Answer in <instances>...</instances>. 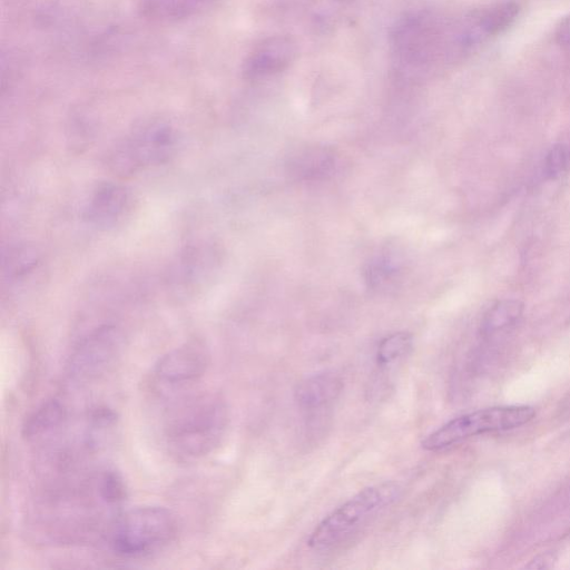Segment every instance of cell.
Instances as JSON below:
<instances>
[{"mask_svg": "<svg viewBox=\"0 0 570 570\" xmlns=\"http://www.w3.org/2000/svg\"><path fill=\"white\" fill-rule=\"evenodd\" d=\"M535 411L529 405L492 406L462 414L430 433L422 448L438 451L488 432L507 431L529 423Z\"/></svg>", "mask_w": 570, "mask_h": 570, "instance_id": "4", "label": "cell"}, {"mask_svg": "<svg viewBox=\"0 0 570 570\" xmlns=\"http://www.w3.org/2000/svg\"><path fill=\"white\" fill-rule=\"evenodd\" d=\"M352 0H315L313 19L321 27L333 26L351 4Z\"/></svg>", "mask_w": 570, "mask_h": 570, "instance_id": "19", "label": "cell"}, {"mask_svg": "<svg viewBox=\"0 0 570 570\" xmlns=\"http://www.w3.org/2000/svg\"><path fill=\"white\" fill-rule=\"evenodd\" d=\"M177 534L178 521L170 510L159 505H141L119 512L105 537L115 554L137 559L164 550Z\"/></svg>", "mask_w": 570, "mask_h": 570, "instance_id": "2", "label": "cell"}, {"mask_svg": "<svg viewBox=\"0 0 570 570\" xmlns=\"http://www.w3.org/2000/svg\"><path fill=\"white\" fill-rule=\"evenodd\" d=\"M122 337L114 325H101L85 335L72 348L66 374L77 384L96 381L108 373L119 358Z\"/></svg>", "mask_w": 570, "mask_h": 570, "instance_id": "6", "label": "cell"}, {"mask_svg": "<svg viewBox=\"0 0 570 570\" xmlns=\"http://www.w3.org/2000/svg\"><path fill=\"white\" fill-rule=\"evenodd\" d=\"M395 482L367 487L327 514L312 531L307 544L315 551L331 550L401 497Z\"/></svg>", "mask_w": 570, "mask_h": 570, "instance_id": "3", "label": "cell"}, {"mask_svg": "<svg viewBox=\"0 0 570 570\" xmlns=\"http://www.w3.org/2000/svg\"><path fill=\"white\" fill-rule=\"evenodd\" d=\"M132 204V194L125 185L101 183L89 197L83 217L96 227H114L128 216Z\"/></svg>", "mask_w": 570, "mask_h": 570, "instance_id": "9", "label": "cell"}, {"mask_svg": "<svg viewBox=\"0 0 570 570\" xmlns=\"http://www.w3.org/2000/svg\"><path fill=\"white\" fill-rule=\"evenodd\" d=\"M342 391V379L333 372H323L307 376L297 383L294 399L301 410L314 413L332 405Z\"/></svg>", "mask_w": 570, "mask_h": 570, "instance_id": "12", "label": "cell"}, {"mask_svg": "<svg viewBox=\"0 0 570 570\" xmlns=\"http://www.w3.org/2000/svg\"><path fill=\"white\" fill-rule=\"evenodd\" d=\"M178 138L171 126L161 121L145 124L119 142L108 157V166L120 176L168 161L176 153Z\"/></svg>", "mask_w": 570, "mask_h": 570, "instance_id": "5", "label": "cell"}, {"mask_svg": "<svg viewBox=\"0 0 570 570\" xmlns=\"http://www.w3.org/2000/svg\"><path fill=\"white\" fill-rule=\"evenodd\" d=\"M436 21L428 13L402 18L392 31V46L397 59L407 67L423 68L432 62L440 48Z\"/></svg>", "mask_w": 570, "mask_h": 570, "instance_id": "7", "label": "cell"}, {"mask_svg": "<svg viewBox=\"0 0 570 570\" xmlns=\"http://www.w3.org/2000/svg\"><path fill=\"white\" fill-rule=\"evenodd\" d=\"M554 39L562 47H570V13L564 16L554 30Z\"/></svg>", "mask_w": 570, "mask_h": 570, "instance_id": "20", "label": "cell"}, {"mask_svg": "<svg viewBox=\"0 0 570 570\" xmlns=\"http://www.w3.org/2000/svg\"><path fill=\"white\" fill-rule=\"evenodd\" d=\"M546 171L550 177L570 171V128L550 149L546 159Z\"/></svg>", "mask_w": 570, "mask_h": 570, "instance_id": "18", "label": "cell"}, {"mask_svg": "<svg viewBox=\"0 0 570 570\" xmlns=\"http://www.w3.org/2000/svg\"><path fill=\"white\" fill-rule=\"evenodd\" d=\"M297 45L289 36H273L258 43L244 62V76L261 79L284 71L296 58Z\"/></svg>", "mask_w": 570, "mask_h": 570, "instance_id": "10", "label": "cell"}, {"mask_svg": "<svg viewBox=\"0 0 570 570\" xmlns=\"http://www.w3.org/2000/svg\"><path fill=\"white\" fill-rule=\"evenodd\" d=\"M228 425V405L220 395L190 393L166 409L163 441L173 458L193 462L209 455L220 445Z\"/></svg>", "mask_w": 570, "mask_h": 570, "instance_id": "1", "label": "cell"}, {"mask_svg": "<svg viewBox=\"0 0 570 570\" xmlns=\"http://www.w3.org/2000/svg\"><path fill=\"white\" fill-rule=\"evenodd\" d=\"M214 0H140L142 16L156 21H177L203 11Z\"/></svg>", "mask_w": 570, "mask_h": 570, "instance_id": "14", "label": "cell"}, {"mask_svg": "<svg viewBox=\"0 0 570 570\" xmlns=\"http://www.w3.org/2000/svg\"><path fill=\"white\" fill-rule=\"evenodd\" d=\"M67 417V407L60 400H46L26 417L22 436L29 442L50 441L65 425Z\"/></svg>", "mask_w": 570, "mask_h": 570, "instance_id": "13", "label": "cell"}, {"mask_svg": "<svg viewBox=\"0 0 570 570\" xmlns=\"http://www.w3.org/2000/svg\"><path fill=\"white\" fill-rule=\"evenodd\" d=\"M413 337L410 333L397 332L383 338L376 351L377 366H389L404 356L412 350Z\"/></svg>", "mask_w": 570, "mask_h": 570, "instance_id": "17", "label": "cell"}, {"mask_svg": "<svg viewBox=\"0 0 570 570\" xmlns=\"http://www.w3.org/2000/svg\"><path fill=\"white\" fill-rule=\"evenodd\" d=\"M523 313V304L517 299H502L491 306L481 322V333L492 335L514 325Z\"/></svg>", "mask_w": 570, "mask_h": 570, "instance_id": "15", "label": "cell"}, {"mask_svg": "<svg viewBox=\"0 0 570 570\" xmlns=\"http://www.w3.org/2000/svg\"><path fill=\"white\" fill-rule=\"evenodd\" d=\"M96 485L102 501L115 511L127 498L125 480L112 468H102L96 471Z\"/></svg>", "mask_w": 570, "mask_h": 570, "instance_id": "16", "label": "cell"}, {"mask_svg": "<svg viewBox=\"0 0 570 570\" xmlns=\"http://www.w3.org/2000/svg\"><path fill=\"white\" fill-rule=\"evenodd\" d=\"M208 365V347L199 340H189L159 357L153 380L163 390H180L198 381Z\"/></svg>", "mask_w": 570, "mask_h": 570, "instance_id": "8", "label": "cell"}, {"mask_svg": "<svg viewBox=\"0 0 570 570\" xmlns=\"http://www.w3.org/2000/svg\"><path fill=\"white\" fill-rule=\"evenodd\" d=\"M520 6L515 0H502L472 12L464 24L459 41L471 46L500 35L518 18Z\"/></svg>", "mask_w": 570, "mask_h": 570, "instance_id": "11", "label": "cell"}]
</instances>
